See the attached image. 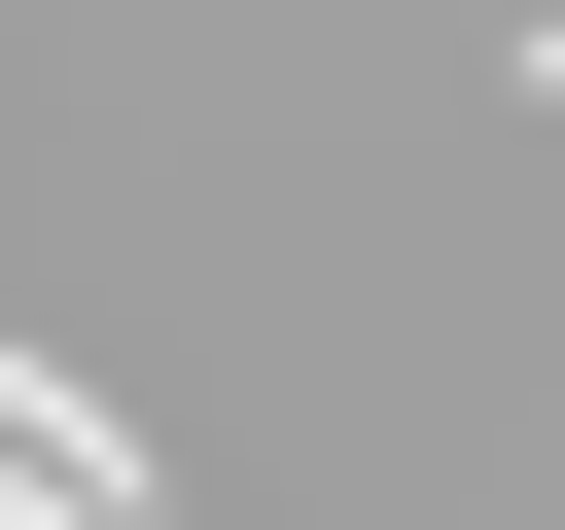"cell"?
I'll return each instance as SVG.
<instances>
[{"instance_id":"6da1fadb","label":"cell","mask_w":565,"mask_h":530,"mask_svg":"<svg viewBox=\"0 0 565 530\" xmlns=\"http://www.w3.org/2000/svg\"><path fill=\"white\" fill-rule=\"evenodd\" d=\"M0 530H177V495H141V459H106V424H71L35 353H0Z\"/></svg>"}]
</instances>
